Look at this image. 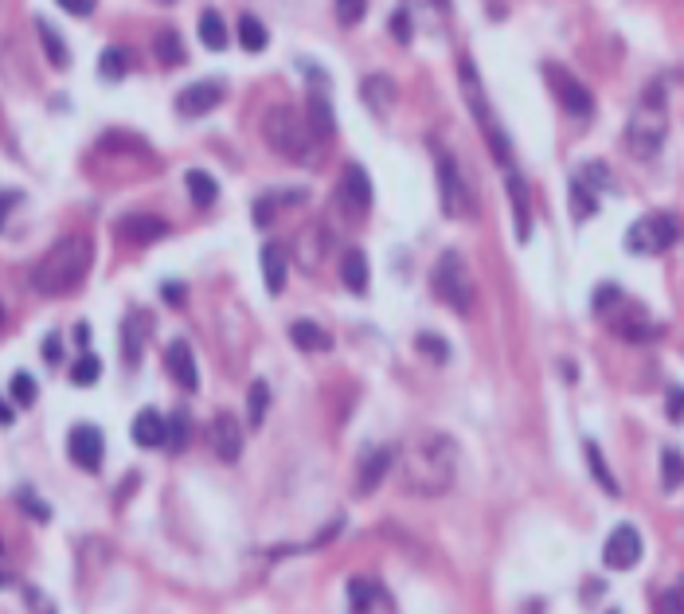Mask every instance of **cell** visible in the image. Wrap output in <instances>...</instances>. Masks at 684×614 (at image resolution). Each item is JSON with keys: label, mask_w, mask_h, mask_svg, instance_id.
<instances>
[{"label": "cell", "mask_w": 684, "mask_h": 614, "mask_svg": "<svg viewBox=\"0 0 684 614\" xmlns=\"http://www.w3.org/2000/svg\"><path fill=\"white\" fill-rule=\"evenodd\" d=\"M184 185H188V196H192V200L200 204V207H212V204L219 200V185L204 173V168H192V173L184 176Z\"/></svg>", "instance_id": "f546056e"}, {"label": "cell", "mask_w": 684, "mask_h": 614, "mask_svg": "<svg viewBox=\"0 0 684 614\" xmlns=\"http://www.w3.org/2000/svg\"><path fill=\"white\" fill-rule=\"evenodd\" d=\"M677 235H680V227L673 216L649 212L626 231V251L629 255H665L669 247L677 243Z\"/></svg>", "instance_id": "52a82bcc"}, {"label": "cell", "mask_w": 684, "mask_h": 614, "mask_svg": "<svg viewBox=\"0 0 684 614\" xmlns=\"http://www.w3.org/2000/svg\"><path fill=\"white\" fill-rule=\"evenodd\" d=\"M207 442H212L219 462H239V454H243V427H239V419H235L231 411H219L212 419V427H207Z\"/></svg>", "instance_id": "4fadbf2b"}, {"label": "cell", "mask_w": 684, "mask_h": 614, "mask_svg": "<svg viewBox=\"0 0 684 614\" xmlns=\"http://www.w3.org/2000/svg\"><path fill=\"white\" fill-rule=\"evenodd\" d=\"M153 55L165 63V67H180L184 63V44H180V35L173 28H165V32H156L153 39Z\"/></svg>", "instance_id": "1f68e13d"}, {"label": "cell", "mask_w": 684, "mask_h": 614, "mask_svg": "<svg viewBox=\"0 0 684 614\" xmlns=\"http://www.w3.org/2000/svg\"><path fill=\"white\" fill-rule=\"evenodd\" d=\"M396 466V450L391 447H372L364 454V462H360V493H372L379 481L387 478V469Z\"/></svg>", "instance_id": "ac0fdd59"}, {"label": "cell", "mask_w": 684, "mask_h": 614, "mask_svg": "<svg viewBox=\"0 0 684 614\" xmlns=\"http://www.w3.org/2000/svg\"><path fill=\"white\" fill-rule=\"evenodd\" d=\"M35 32H39V39H44V51H47V63L51 67H71V51H67V44H63V35L51 28V24L44 20V16H35Z\"/></svg>", "instance_id": "4316f807"}, {"label": "cell", "mask_w": 684, "mask_h": 614, "mask_svg": "<svg viewBox=\"0 0 684 614\" xmlns=\"http://www.w3.org/2000/svg\"><path fill=\"white\" fill-rule=\"evenodd\" d=\"M0 552H5V544H0Z\"/></svg>", "instance_id": "91938a15"}, {"label": "cell", "mask_w": 684, "mask_h": 614, "mask_svg": "<svg viewBox=\"0 0 684 614\" xmlns=\"http://www.w3.org/2000/svg\"><path fill=\"white\" fill-rule=\"evenodd\" d=\"M90 258H95V251H90L86 235H63V239L35 263L32 286H35L39 294H47V297L71 294V290L83 286L86 270H90Z\"/></svg>", "instance_id": "7a4b0ae2"}, {"label": "cell", "mask_w": 684, "mask_h": 614, "mask_svg": "<svg viewBox=\"0 0 684 614\" xmlns=\"http://www.w3.org/2000/svg\"><path fill=\"white\" fill-rule=\"evenodd\" d=\"M200 44L207 51H223L227 47V24H223V16L216 8H207L204 16H200Z\"/></svg>", "instance_id": "f1b7e54d"}, {"label": "cell", "mask_w": 684, "mask_h": 614, "mask_svg": "<svg viewBox=\"0 0 684 614\" xmlns=\"http://www.w3.org/2000/svg\"><path fill=\"white\" fill-rule=\"evenodd\" d=\"M396 466H399L403 493H415V498H442L458 478V447H454L450 435L423 430V435H415L396 454Z\"/></svg>", "instance_id": "6da1fadb"}, {"label": "cell", "mask_w": 684, "mask_h": 614, "mask_svg": "<svg viewBox=\"0 0 684 614\" xmlns=\"http://www.w3.org/2000/svg\"><path fill=\"white\" fill-rule=\"evenodd\" d=\"M661 610H677V614H684V583L680 587H673L665 599H661Z\"/></svg>", "instance_id": "f907efd6"}, {"label": "cell", "mask_w": 684, "mask_h": 614, "mask_svg": "<svg viewBox=\"0 0 684 614\" xmlns=\"http://www.w3.org/2000/svg\"><path fill=\"white\" fill-rule=\"evenodd\" d=\"M55 5H59V8H67L71 16H90L98 0H55Z\"/></svg>", "instance_id": "681fc988"}, {"label": "cell", "mask_w": 684, "mask_h": 614, "mask_svg": "<svg viewBox=\"0 0 684 614\" xmlns=\"http://www.w3.org/2000/svg\"><path fill=\"white\" fill-rule=\"evenodd\" d=\"M348 599H352V610H396L384 587L376 579H364V576L348 579Z\"/></svg>", "instance_id": "e0dca14e"}, {"label": "cell", "mask_w": 684, "mask_h": 614, "mask_svg": "<svg viewBox=\"0 0 684 614\" xmlns=\"http://www.w3.org/2000/svg\"><path fill=\"white\" fill-rule=\"evenodd\" d=\"M262 137H267V146L278 153V156H289V161H301L309 149L313 129L301 122V114L294 106H286V102H274V106L267 110V117H262Z\"/></svg>", "instance_id": "277c9868"}, {"label": "cell", "mask_w": 684, "mask_h": 614, "mask_svg": "<svg viewBox=\"0 0 684 614\" xmlns=\"http://www.w3.org/2000/svg\"><path fill=\"white\" fill-rule=\"evenodd\" d=\"M638 559H641V532L634 525H618L607 537V548H602V564L610 571H629L638 568Z\"/></svg>", "instance_id": "30bf717a"}, {"label": "cell", "mask_w": 684, "mask_h": 614, "mask_svg": "<svg viewBox=\"0 0 684 614\" xmlns=\"http://www.w3.org/2000/svg\"><path fill=\"white\" fill-rule=\"evenodd\" d=\"M102 376V360L95 357V352H83V357L75 360V368H71V380L78 384V388H90Z\"/></svg>", "instance_id": "f35d334b"}, {"label": "cell", "mask_w": 684, "mask_h": 614, "mask_svg": "<svg viewBox=\"0 0 684 614\" xmlns=\"http://www.w3.org/2000/svg\"><path fill=\"white\" fill-rule=\"evenodd\" d=\"M165 302H168V306H184V290H180L176 282H168V286H165Z\"/></svg>", "instance_id": "db71d44e"}, {"label": "cell", "mask_w": 684, "mask_h": 614, "mask_svg": "<svg viewBox=\"0 0 684 614\" xmlns=\"http://www.w3.org/2000/svg\"><path fill=\"white\" fill-rule=\"evenodd\" d=\"M571 212H575V219L583 224V219H590L598 212V192L590 188V185H583V180H571Z\"/></svg>", "instance_id": "d6a6232c"}, {"label": "cell", "mask_w": 684, "mask_h": 614, "mask_svg": "<svg viewBox=\"0 0 684 614\" xmlns=\"http://www.w3.org/2000/svg\"><path fill=\"white\" fill-rule=\"evenodd\" d=\"M165 231H168V224L156 216H122L117 219V235L129 243H153V239H161Z\"/></svg>", "instance_id": "d6986e66"}, {"label": "cell", "mask_w": 684, "mask_h": 614, "mask_svg": "<svg viewBox=\"0 0 684 614\" xmlns=\"http://www.w3.org/2000/svg\"><path fill=\"white\" fill-rule=\"evenodd\" d=\"M364 12H367V0H337V16H340V24H360L364 20Z\"/></svg>", "instance_id": "7bdbcfd3"}, {"label": "cell", "mask_w": 684, "mask_h": 614, "mask_svg": "<svg viewBox=\"0 0 684 614\" xmlns=\"http://www.w3.org/2000/svg\"><path fill=\"white\" fill-rule=\"evenodd\" d=\"M505 176H508L512 212H517V239H520V243H528V235H532V219H528V185L520 180L517 168H505Z\"/></svg>", "instance_id": "7402d4cb"}, {"label": "cell", "mask_w": 684, "mask_h": 614, "mask_svg": "<svg viewBox=\"0 0 684 614\" xmlns=\"http://www.w3.org/2000/svg\"><path fill=\"white\" fill-rule=\"evenodd\" d=\"M134 442L145 450H153V447H165L168 442V419L161 411H153V408H145L137 411V419H134Z\"/></svg>", "instance_id": "2e32d148"}, {"label": "cell", "mask_w": 684, "mask_h": 614, "mask_svg": "<svg viewBox=\"0 0 684 614\" xmlns=\"http://www.w3.org/2000/svg\"><path fill=\"white\" fill-rule=\"evenodd\" d=\"M661 481H665V489H680L684 486V454L677 447L661 450Z\"/></svg>", "instance_id": "d590c367"}, {"label": "cell", "mask_w": 684, "mask_h": 614, "mask_svg": "<svg viewBox=\"0 0 684 614\" xmlns=\"http://www.w3.org/2000/svg\"><path fill=\"white\" fill-rule=\"evenodd\" d=\"M340 207H345L348 216H364L367 207H372V180H367V173L360 165H348L345 176H340Z\"/></svg>", "instance_id": "5bb4252c"}, {"label": "cell", "mask_w": 684, "mask_h": 614, "mask_svg": "<svg viewBox=\"0 0 684 614\" xmlns=\"http://www.w3.org/2000/svg\"><path fill=\"white\" fill-rule=\"evenodd\" d=\"M267 408H270V388H267V380H255L251 391H246V423L255 430L267 423Z\"/></svg>", "instance_id": "836d02e7"}, {"label": "cell", "mask_w": 684, "mask_h": 614, "mask_svg": "<svg viewBox=\"0 0 684 614\" xmlns=\"http://www.w3.org/2000/svg\"><path fill=\"white\" fill-rule=\"evenodd\" d=\"M430 290L438 302H446L454 313H469L473 309V278L462 263V255L458 251H446L438 258V267L430 274Z\"/></svg>", "instance_id": "8992f818"}, {"label": "cell", "mask_w": 684, "mask_h": 614, "mask_svg": "<svg viewBox=\"0 0 684 614\" xmlns=\"http://www.w3.org/2000/svg\"><path fill=\"white\" fill-rule=\"evenodd\" d=\"M665 411H669V419L673 423H684V388H669V396H665Z\"/></svg>", "instance_id": "ee69618b"}, {"label": "cell", "mask_w": 684, "mask_h": 614, "mask_svg": "<svg viewBox=\"0 0 684 614\" xmlns=\"http://www.w3.org/2000/svg\"><path fill=\"white\" fill-rule=\"evenodd\" d=\"M20 505H24V508H28V513H32V517L39 520V525H47V520H51V508H47L44 501H35V498H32V493H28V489H20Z\"/></svg>", "instance_id": "7dc6e473"}, {"label": "cell", "mask_w": 684, "mask_h": 614, "mask_svg": "<svg viewBox=\"0 0 684 614\" xmlns=\"http://www.w3.org/2000/svg\"><path fill=\"white\" fill-rule=\"evenodd\" d=\"M587 466H590V474H595V481H598V486L602 489H607L610 493V498H618V493H622V486H618V481H614V474H610V466L607 462H602V450L595 447V442H587Z\"/></svg>", "instance_id": "e575fe53"}, {"label": "cell", "mask_w": 684, "mask_h": 614, "mask_svg": "<svg viewBox=\"0 0 684 614\" xmlns=\"http://www.w3.org/2000/svg\"><path fill=\"white\" fill-rule=\"evenodd\" d=\"M16 200H20V192H0V231H5V219L12 207H16Z\"/></svg>", "instance_id": "816d5d0a"}, {"label": "cell", "mask_w": 684, "mask_h": 614, "mask_svg": "<svg viewBox=\"0 0 684 614\" xmlns=\"http://www.w3.org/2000/svg\"><path fill=\"white\" fill-rule=\"evenodd\" d=\"M255 224H258V227H267V224H270V200H258V207H255Z\"/></svg>", "instance_id": "11a10c76"}, {"label": "cell", "mask_w": 684, "mask_h": 614, "mask_svg": "<svg viewBox=\"0 0 684 614\" xmlns=\"http://www.w3.org/2000/svg\"><path fill=\"white\" fill-rule=\"evenodd\" d=\"M622 302V294H618V286H602V290H595V309L598 313H607L610 306Z\"/></svg>", "instance_id": "c3c4849f"}, {"label": "cell", "mask_w": 684, "mask_h": 614, "mask_svg": "<svg viewBox=\"0 0 684 614\" xmlns=\"http://www.w3.org/2000/svg\"><path fill=\"white\" fill-rule=\"evenodd\" d=\"M0 321H5V313H0Z\"/></svg>", "instance_id": "680465c9"}, {"label": "cell", "mask_w": 684, "mask_h": 614, "mask_svg": "<svg viewBox=\"0 0 684 614\" xmlns=\"http://www.w3.org/2000/svg\"><path fill=\"white\" fill-rule=\"evenodd\" d=\"M548 83H551V90H556L559 106L568 110L571 117H590V110H595V95H590L575 75L559 71V67H548Z\"/></svg>", "instance_id": "7c38bea8"}, {"label": "cell", "mask_w": 684, "mask_h": 614, "mask_svg": "<svg viewBox=\"0 0 684 614\" xmlns=\"http://www.w3.org/2000/svg\"><path fill=\"white\" fill-rule=\"evenodd\" d=\"M98 71H102V78L117 83V78L129 71V55H126L122 47H106V51H102V59H98Z\"/></svg>", "instance_id": "74e56055"}, {"label": "cell", "mask_w": 684, "mask_h": 614, "mask_svg": "<svg viewBox=\"0 0 684 614\" xmlns=\"http://www.w3.org/2000/svg\"><path fill=\"white\" fill-rule=\"evenodd\" d=\"M161 5H173V0H161Z\"/></svg>", "instance_id": "6f0895ef"}, {"label": "cell", "mask_w": 684, "mask_h": 614, "mask_svg": "<svg viewBox=\"0 0 684 614\" xmlns=\"http://www.w3.org/2000/svg\"><path fill=\"white\" fill-rule=\"evenodd\" d=\"M438 204H442V216H450V219H466L473 207L469 188L462 180V168H458L450 153L438 156Z\"/></svg>", "instance_id": "ba28073f"}, {"label": "cell", "mask_w": 684, "mask_h": 614, "mask_svg": "<svg viewBox=\"0 0 684 614\" xmlns=\"http://www.w3.org/2000/svg\"><path fill=\"white\" fill-rule=\"evenodd\" d=\"M391 32H396L399 44H411V35H415V20L407 16V12H396V16H391Z\"/></svg>", "instance_id": "f6af8a7d"}, {"label": "cell", "mask_w": 684, "mask_h": 614, "mask_svg": "<svg viewBox=\"0 0 684 614\" xmlns=\"http://www.w3.org/2000/svg\"><path fill=\"white\" fill-rule=\"evenodd\" d=\"M360 95H364V102H367L372 110L396 106V83H391L387 75H367L364 86H360Z\"/></svg>", "instance_id": "484cf974"}, {"label": "cell", "mask_w": 684, "mask_h": 614, "mask_svg": "<svg viewBox=\"0 0 684 614\" xmlns=\"http://www.w3.org/2000/svg\"><path fill=\"white\" fill-rule=\"evenodd\" d=\"M407 16H411L423 32H442L446 16H450V0H407Z\"/></svg>", "instance_id": "44dd1931"}, {"label": "cell", "mask_w": 684, "mask_h": 614, "mask_svg": "<svg viewBox=\"0 0 684 614\" xmlns=\"http://www.w3.org/2000/svg\"><path fill=\"white\" fill-rule=\"evenodd\" d=\"M165 368L168 376L184 388V391H196L200 388V372H196V357H192V345L188 341H173L165 352Z\"/></svg>", "instance_id": "9a60e30c"}, {"label": "cell", "mask_w": 684, "mask_h": 614, "mask_svg": "<svg viewBox=\"0 0 684 614\" xmlns=\"http://www.w3.org/2000/svg\"><path fill=\"white\" fill-rule=\"evenodd\" d=\"M309 129H313V137H321V141H333V134H337L333 106H328V98L317 95V90L309 95Z\"/></svg>", "instance_id": "d4e9b609"}, {"label": "cell", "mask_w": 684, "mask_h": 614, "mask_svg": "<svg viewBox=\"0 0 684 614\" xmlns=\"http://www.w3.org/2000/svg\"><path fill=\"white\" fill-rule=\"evenodd\" d=\"M286 274H289V255L282 243H267L262 247V278H267V290L270 294H282L286 290Z\"/></svg>", "instance_id": "ffe728a7"}, {"label": "cell", "mask_w": 684, "mask_h": 614, "mask_svg": "<svg viewBox=\"0 0 684 614\" xmlns=\"http://www.w3.org/2000/svg\"><path fill=\"white\" fill-rule=\"evenodd\" d=\"M239 44L251 51V55H258V51H267V44H270V32H267V24H262L258 16H246L239 20Z\"/></svg>", "instance_id": "4dcf8cb0"}, {"label": "cell", "mask_w": 684, "mask_h": 614, "mask_svg": "<svg viewBox=\"0 0 684 614\" xmlns=\"http://www.w3.org/2000/svg\"><path fill=\"white\" fill-rule=\"evenodd\" d=\"M168 450H184L188 447V415L184 411H176V415H168V442H165Z\"/></svg>", "instance_id": "ab89813d"}, {"label": "cell", "mask_w": 684, "mask_h": 614, "mask_svg": "<svg viewBox=\"0 0 684 614\" xmlns=\"http://www.w3.org/2000/svg\"><path fill=\"white\" fill-rule=\"evenodd\" d=\"M12 399H16L20 408H32V403H35V380H32L28 372L12 376Z\"/></svg>", "instance_id": "b9f144b4"}, {"label": "cell", "mask_w": 684, "mask_h": 614, "mask_svg": "<svg viewBox=\"0 0 684 614\" xmlns=\"http://www.w3.org/2000/svg\"><path fill=\"white\" fill-rule=\"evenodd\" d=\"M418 348H423V352H430V360H446V357H450V345H446V341H438V337H430V333H423V337H418Z\"/></svg>", "instance_id": "bcb514c9"}, {"label": "cell", "mask_w": 684, "mask_h": 614, "mask_svg": "<svg viewBox=\"0 0 684 614\" xmlns=\"http://www.w3.org/2000/svg\"><path fill=\"white\" fill-rule=\"evenodd\" d=\"M340 282H345L352 294H367V258H364V251H348L345 258H340Z\"/></svg>", "instance_id": "83f0119b"}, {"label": "cell", "mask_w": 684, "mask_h": 614, "mask_svg": "<svg viewBox=\"0 0 684 614\" xmlns=\"http://www.w3.org/2000/svg\"><path fill=\"white\" fill-rule=\"evenodd\" d=\"M458 78H462V95H466V102H469V114L478 117V126H481L485 141H489V149H493V156H497V165H501V168H512L508 137H505V129L497 126V117H493V106H489V98H485V86H481V78H478V67H473L469 59H462V67H458Z\"/></svg>", "instance_id": "5b68a950"}, {"label": "cell", "mask_w": 684, "mask_h": 614, "mask_svg": "<svg viewBox=\"0 0 684 614\" xmlns=\"http://www.w3.org/2000/svg\"><path fill=\"white\" fill-rule=\"evenodd\" d=\"M126 364L129 368H137V360H141V341H145V317L141 313H134V317L126 321Z\"/></svg>", "instance_id": "8d00e7d4"}, {"label": "cell", "mask_w": 684, "mask_h": 614, "mask_svg": "<svg viewBox=\"0 0 684 614\" xmlns=\"http://www.w3.org/2000/svg\"><path fill=\"white\" fill-rule=\"evenodd\" d=\"M669 137V110H665V90L661 86H649L646 95L638 98L634 114H629L626 122V149L641 156V161H649V156L661 153Z\"/></svg>", "instance_id": "3957f363"}, {"label": "cell", "mask_w": 684, "mask_h": 614, "mask_svg": "<svg viewBox=\"0 0 684 614\" xmlns=\"http://www.w3.org/2000/svg\"><path fill=\"white\" fill-rule=\"evenodd\" d=\"M328 251V235L321 224H309V227H301L297 235V255H301V267L306 270H317L321 267V258Z\"/></svg>", "instance_id": "603a6c76"}, {"label": "cell", "mask_w": 684, "mask_h": 614, "mask_svg": "<svg viewBox=\"0 0 684 614\" xmlns=\"http://www.w3.org/2000/svg\"><path fill=\"white\" fill-rule=\"evenodd\" d=\"M223 95H227V86H223L219 78H200V83L184 86L176 95V114L180 117H204L219 106Z\"/></svg>", "instance_id": "8fae6325"}, {"label": "cell", "mask_w": 684, "mask_h": 614, "mask_svg": "<svg viewBox=\"0 0 684 614\" xmlns=\"http://www.w3.org/2000/svg\"><path fill=\"white\" fill-rule=\"evenodd\" d=\"M67 450H71V462L78 469H86V474H98L102 462H106V438H102V430L90 427V423H78L71 430Z\"/></svg>", "instance_id": "9c48e42d"}, {"label": "cell", "mask_w": 684, "mask_h": 614, "mask_svg": "<svg viewBox=\"0 0 684 614\" xmlns=\"http://www.w3.org/2000/svg\"><path fill=\"white\" fill-rule=\"evenodd\" d=\"M59 352H63V345H59V333H51L47 341H44V360H47V364H59Z\"/></svg>", "instance_id": "f5cc1de1"}, {"label": "cell", "mask_w": 684, "mask_h": 614, "mask_svg": "<svg viewBox=\"0 0 684 614\" xmlns=\"http://www.w3.org/2000/svg\"><path fill=\"white\" fill-rule=\"evenodd\" d=\"M0 427H12V408L0 399Z\"/></svg>", "instance_id": "9f6ffc18"}, {"label": "cell", "mask_w": 684, "mask_h": 614, "mask_svg": "<svg viewBox=\"0 0 684 614\" xmlns=\"http://www.w3.org/2000/svg\"><path fill=\"white\" fill-rule=\"evenodd\" d=\"M289 341H294L301 352H325V348H333V337H328L317 321H309V317H301L289 325Z\"/></svg>", "instance_id": "cb8c5ba5"}, {"label": "cell", "mask_w": 684, "mask_h": 614, "mask_svg": "<svg viewBox=\"0 0 684 614\" xmlns=\"http://www.w3.org/2000/svg\"><path fill=\"white\" fill-rule=\"evenodd\" d=\"M578 180H583V185H590L595 192H602V188H610V185H614L610 173H607V165H598V161H590V165L578 168Z\"/></svg>", "instance_id": "60d3db41"}]
</instances>
